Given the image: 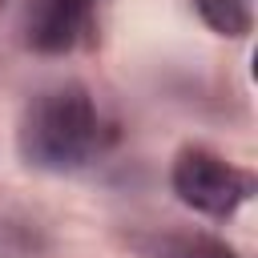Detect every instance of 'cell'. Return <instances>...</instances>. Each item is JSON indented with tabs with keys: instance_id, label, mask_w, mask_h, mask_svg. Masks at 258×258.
I'll list each match as a JSON object with an SVG mask.
<instances>
[{
	"instance_id": "cell-1",
	"label": "cell",
	"mask_w": 258,
	"mask_h": 258,
	"mask_svg": "<svg viewBox=\"0 0 258 258\" xmlns=\"http://www.w3.org/2000/svg\"><path fill=\"white\" fill-rule=\"evenodd\" d=\"M101 137L97 101L81 81H60L28 97L16 125V153L24 165L44 173L81 169Z\"/></svg>"
},
{
	"instance_id": "cell-2",
	"label": "cell",
	"mask_w": 258,
	"mask_h": 258,
	"mask_svg": "<svg viewBox=\"0 0 258 258\" xmlns=\"http://www.w3.org/2000/svg\"><path fill=\"white\" fill-rule=\"evenodd\" d=\"M169 185L181 206H189L206 218H234L238 206L250 202V194H254V177L206 145H185L173 157Z\"/></svg>"
},
{
	"instance_id": "cell-3",
	"label": "cell",
	"mask_w": 258,
	"mask_h": 258,
	"mask_svg": "<svg viewBox=\"0 0 258 258\" xmlns=\"http://www.w3.org/2000/svg\"><path fill=\"white\" fill-rule=\"evenodd\" d=\"M93 0H24L20 32L36 52H69L89 24Z\"/></svg>"
},
{
	"instance_id": "cell-4",
	"label": "cell",
	"mask_w": 258,
	"mask_h": 258,
	"mask_svg": "<svg viewBox=\"0 0 258 258\" xmlns=\"http://www.w3.org/2000/svg\"><path fill=\"white\" fill-rule=\"evenodd\" d=\"M121 242H125L137 258H242L234 246H226L222 238L202 234V230L137 226V230H125Z\"/></svg>"
},
{
	"instance_id": "cell-5",
	"label": "cell",
	"mask_w": 258,
	"mask_h": 258,
	"mask_svg": "<svg viewBox=\"0 0 258 258\" xmlns=\"http://www.w3.org/2000/svg\"><path fill=\"white\" fill-rule=\"evenodd\" d=\"M194 8H198V16L206 20V28H214V32L226 36V40H242V36H250V28H254V8H250V0H194Z\"/></svg>"
}]
</instances>
